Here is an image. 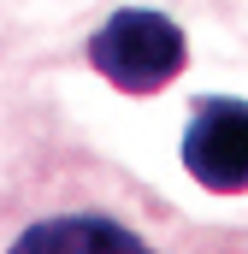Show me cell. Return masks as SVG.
Returning <instances> with one entry per match:
<instances>
[{
  "label": "cell",
  "instance_id": "6da1fadb",
  "mask_svg": "<svg viewBox=\"0 0 248 254\" xmlns=\"http://www.w3.org/2000/svg\"><path fill=\"white\" fill-rule=\"evenodd\" d=\"M0 254H248V237L130 184H30L0 190Z\"/></svg>",
  "mask_w": 248,
  "mask_h": 254
},
{
  "label": "cell",
  "instance_id": "7a4b0ae2",
  "mask_svg": "<svg viewBox=\"0 0 248 254\" xmlns=\"http://www.w3.org/2000/svg\"><path fill=\"white\" fill-rule=\"evenodd\" d=\"M89 65L124 95H154L189 65V42L166 12L124 6L89 36Z\"/></svg>",
  "mask_w": 248,
  "mask_h": 254
},
{
  "label": "cell",
  "instance_id": "3957f363",
  "mask_svg": "<svg viewBox=\"0 0 248 254\" xmlns=\"http://www.w3.org/2000/svg\"><path fill=\"white\" fill-rule=\"evenodd\" d=\"M184 172L213 195L248 190V101L201 95L184 130Z\"/></svg>",
  "mask_w": 248,
  "mask_h": 254
}]
</instances>
